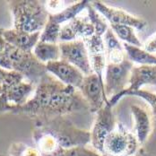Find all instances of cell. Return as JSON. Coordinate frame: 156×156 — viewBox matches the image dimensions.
Returning <instances> with one entry per match:
<instances>
[{
  "instance_id": "1",
  "label": "cell",
  "mask_w": 156,
  "mask_h": 156,
  "mask_svg": "<svg viewBox=\"0 0 156 156\" xmlns=\"http://www.w3.org/2000/svg\"><path fill=\"white\" fill-rule=\"evenodd\" d=\"M14 17V29L16 31L35 33L41 32L46 26L49 12L46 2L38 0L8 1Z\"/></svg>"
},
{
  "instance_id": "2",
  "label": "cell",
  "mask_w": 156,
  "mask_h": 156,
  "mask_svg": "<svg viewBox=\"0 0 156 156\" xmlns=\"http://www.w3.org/2000/svg\"><path fill=\"white\" fill-rule=\"evenodd\" d=\"M35 126L43 127L54 136L63 149L86 146L91 144V132L81 129L66 117H58L46 121H37Z\"/></svg>"
},
{
  "instance_id": "3",
  "label": "cell",
  "mask_w": 156,
  "mask_h": 156,
  "mask_svg": "<svg viewBox=\"0 0 156 156\" xmlns=\"http://www.w3.org/2000/svg\"><path fill=\"white\" fill-rule=\"evenodd\" d=\"M60 83L59 80L47 73L37 84L31 99L24 105L14 109L11 113L27 115L31 118H34L35 121L43 120L50 99Z\"/></svg>"
},
{
  "instance_id": "4",
  "label": "cell",
  "mask_w": 156,
  "mask_h": 156,
  "mask_svg": "<svg viewBox=\"0 0 156 156\" xmlns=\"http://www.w3.org/2000/svg\"><path fill=\"white\" fill-rule=\"evenodd\" d=\"M5 52L10 64V71L19 73L35 85L48 73L46 65L39 61L32 51L21 50L7 43Z\"/></svg>"
},
{
  "instance_id": "5",
  "label": "cell",
  "mask_w": 156,
  "mask_h": 156,
  "mask_svg": "<svg viewBox=\"0 0 156 156\" xmlns=\"http://www.w3.org/2000/svg\"><path fill=\"white\" fill-rule=\"evenodd\" d=\"M139 144L134 132L128 130L122 123H117L104 141L101 155L135 156L139 151Z\"/></svg>"
},
{
  "instance_id": "6",
  "label": "cell",
  "mask_w": 156,
  "mask_h": 156,
  "mask_svg": "<svg viewBox=\"0 0 156 156\" xmlns=\"http://www.w3.org/2000/svg\"><path fill=\"white\" fill-rule=\"evenodd\" d=\"M133 63L128 58L119 63H107L104 74V89L107 99L113 98L126 89Z\"/></svg>"
},
{
  "instance_id": "7",
  "label": "cell",
  "mask_w": 156,
  "mask_h": 156,
  "mask_svg": "<svg viewBox=\"0 0 156 156\" xmlns=\"http://www.w3.org/2000/svg\"><path fill=\"white\" fill-rule=\"evenodd\" d=\"M36 86L27 80H22L9 86L0 95V114L12 112L24 105L34 94Z\"/></svg>"
},
{
  "instance_id": "8",
  "label": "cell",
  "mask_w": 156,
  "mask_h": 156,
  "mask_svg": "<svg viewBox=\"0 0 156 156\" xmlns=\"http://www.w3.org/2000/svg\"><path fill=\"white\" fill-rule=\"evenodd\" d=\"M117 125L112 107L106 103L96 113L94 126L91 131V144L95 151L101 154L106 137L113 131Z\"/></svg>"
},
{
  "instance_id": "9",
  "label": "cell",
  "mask_w": 156,
  "mask_h": 156,
  "mask_svg": "<svg viewBox=\"0 0 156 156\" xmlns=\"http://www.w3.org/2000/svg\"><path fill=\"white\" fill-rule=\"evenodd\" d=\"M60 59L65 60L78 69L84 75L93 74L89 54L86 45L83 40H76L69 42H60Z\"/></svg>"
},
{
  "instance_id": "10",
  "label": "cell",
  "mask_w": 156,
  "mask_h": 156,
  "mask_svg": "<svg viewBox=\"0 0 156 156\" xmlns=\"http://www.w3.org/2000/svg\"><path fill=\"white\" fill-rule=\"evenodd\" d=\"M144 85H156V65L134 66L131 70L127 88L120 94L109 99L107 103L113 108L123 97L139 91Z\"/></svg>"
},
{
  "instance_id": "11",
  "label": "cell",
  "mask_w": 156,
  "mask_h": 156,
  "mask_svg": "<svg viewBox=\"0 0 156 156\" xmlns=\"http://www.w3.org/2000/svg\"><path fill=\"white\" fill-rule=\"evenodd\" d=\"M78 90L87 102L91 112L97 113L108 102L104 83L94 73L84 76Z\"/></svg>"
},
{
  "instance_id": "12",
  "label": "cell",
  "mask_w": 156,
  "mask_h": 156,
  "mask_svg": "<svg viewBox=\"0 0 156 156\" xmlns=\"http://www.w3.org/2000/svg\"><path fill=\"white\" fill-rule=\"evenodd\" d=\"M91 5L109 22L110 25H128L139 31L144 30L147 25L144 19L132 16L122 9L109 6L101 1H94Z\"/></svg>"
},
{
  "instance_id": "13",
  "label": "cell",
  "mask_w": 156,
  "mask_h": 156,
  "mask_svg": "<svg viewBox=\"0 0 156 156\" xmlns=\"http://www.w3.org/2000/svg\"><path fill=\"white\" fill-rule=\"evenodd\" d=\"M46 68L48 74L59 80L65 85L72 86L76 89H79L85 76L77 67L62 59L48 63Z\"/></svg>"
},
{
  "instance_id": "14",
  "label": "cell",
  "mask_w": 156,
  "mask_h": 156,
  "mask_svg": "<svg viewBox=\"0 0 156 156\" xmlns=\"http://www.w3.org/2000/svg\"><path fill=\"white\" fill-rule=\"evenodd\" d=\"M86 45L93 72L104 83V74L106 68V48L102 36L94 34L92 37L85 39Z\"/></svg>"
},
{
  "instance_id": "15",
  "label": "cell",
  "mask_w": 156,
  "mask_h": 156,
  "mask_svg": "<svg viewBox=\"0 0 156 156\" xmlns=\"http://www.w3.org/2000/svg\"><path fill=\"white\" fill-rule=\"evenodd\" d=\"M95 34V30L88 16H76L66 24L61 26L59 41L61 42H69L76 40L88 39Z\"/></svg>"
},
{
  "instance_id": "16",
  "label": "cell",
  "mask_w": 156,
  "mask_h": 156,
  "mask_svg": "<svg viewBox=\"0 0 156 156\" xmlns=\"http://www.w3.org/2000/svg\"><path fill=\"white\" fill-rule=\"evenodd\" d=\"M3 36L5 41L13 47L24 51H32L40 41L41 32L28 33L13 29H3Z\"/></svg>"
},
{
  "instance_id": "17",
  "label": "cell",
  "mask_w": 156,
  "mask_h": 156,
  "mask_svg": "<svg viewBox=\"0 0 156 156\" xmlns=\"http://www.w3.org/2000/svg\"><path fill=\"white\" fill-rule=\"evenodd\" d=\"M130 110L135 120V134L140 144L145 143L152 132V119L148 111L139 105H131Z\"/></svg>"
},
{
  "instance_id": "18",
  "label": "cell",
  "mask_w": 156,
  "mask_h": 156,
  "mask_svg": "<svg viewBox=\"0 0 156 156\" xmlns=\"http://www.w3.org/2000/svg\"><path fill=\"white\" fill-rule=\"evenodd\" d=\"M33 139L36 145L35 147L41 152L42 156H56L61 149L54 136L41 126H35Z\"/></svg>"
},
{
  "instance_id": "19",
  "label": "cell",
  "mask_w": 156,
  "mask_h": 156,
  "mask_svg": "<svg viewBox=\"0 0 156 156\" xmlns=\"http://www.w3.org/2000/svg\"><path fill=\"white\" fill-rule=\"evenodd\" d=\"M33 55L41 63H48L59 60L61 58L60 48L58 43H48L39 41L32 50Z\"/></svg>"
},
{
  "instance_id": "20",
  "label": "cell",
  "mask_w": 156,
  "mask_h": 156,
  "mask_svg": "<svg viewBox=\"0 0 156 156\" xmlns=\"http://www.w3.org/2000/svg\"><path fill=\"white\" fill-rule=\"evenodd\" d=\"M90 2L87 0H82L79 2H76L68 6H66L60 12L50 15L48 20L61 25L63 23L70 22L71 20H73L74 18L79 16L80 13H82L84 9L87 8Z\"/></svg>"
},
{
  "instance_id": "21",
  "label": "cell",
  "mask_w": 156,
  "mask_h": 156,
  "mask_svg": "<svg viewBox=\"0 0 156 156\" xmlns=\"http://www.w3.org/2000/svg\"><path fill=\"white\" fill-rule=\"evenodd\" d=\"M127 58L132 63L139 64L140 66L156 65V56L147 52L144 48L123 43Z\"/></svg>"
},
{
  "instance_id": "22",
  "label": "cell",
  "mask_w": 156,
  "mask_h": 156,
  "mask_svg": "<svg viewBox=\"0 0 156 156\" xmlns=\"http://www.w3.org/2000/svg\"><path fill=\"white\" fill-rule=\"evenodd\" d=\"M110 28L116 34V36L119 40L123 41L124 43L136 47H142V42L135 32V28L128 25H110Z\"/></svg>"
},
{
  "instance_id": "23",
  "label": "cell",
  "mask_w": 156,
  "mask_h": 156,
  "mask_svg": "<svg viewBox=\"0 0 156 156\" xmlns=\"http://www.w3.org/2000/svg\"><path fill=\"white\" fill-rule=\"evenodd\" d=\"M86 10H87V16H88L91 23L93 24V26L94 27L95 34L103 37L105 32L108 31V29H109L106 20L104 19V17L101 16L100 13H98L95 10V8L91 5V2L88 5Z\"/></svg>"
},
{
  "instance_id": "24",
  "label": "cell",
  "mask_w": 156,
  "mask_h": 156,
  "mask_svg": "<svg viewBox=\"0 0 156 156\" xmlns=\"http://www.w3.org/2000/svg\"><path fill=\"white\" fill-rule=\"evenodd\" d=\"M61 26L62 25L48 20L46 26L41 32L40 41L48 43H58V41H59Z\"/></svg>"
},
{
  "instance_id": "25",
  "label": "cell",
  "mask_w": 156,
  "mask_h": 156,
  "mask_svg": "<svg viewBox=\"0 0 156 156\" xmlns=\"http://www.w3.org/2000/svg\"><path fill=\"white\" fill-rule=\"evenodd\" d=\"M22 80H24V77L19 73L15 71L5 70L0 67V95L9 86Z\"/></svg>"
},
{
  "instance_id": "26",
  "label": "cell",
  "mask_w": 156,
  "mask_h": 156,
  "mask_svg": "<svg viewBox=\"0 0 156 156\" xmlns=\"http://www.w3.org/2000/svg\"><path fill=\"white\" fill-rule=\"evenodd\" d=\"M9 154L11 156H42L36 147L23 143L12 144L9 149Z\"/></svg>"
},
{
  "instance_id": "27",
  "label": "cell",
  "mask_w": 156,
  "mask_h": 156,
  "mask_svg": "<svg viewBox=\"0 0 156 156\" xmlns=\"http://www.w3.org/2000/svg\"><path fill=\"white\" fill-rule=\"evenodd\" d=\"M56 156H102L97 151L87 148L86 146H77L70 149L61 148Z\"/></svg>"
},
{
  "instance_id": "28",
  "label": "cell",
  "mask_w": 156,
  "mask_h": 156,
  "mask_svg": "<svg viewBox=\"0 0 156 156\" xmlns=\"http://www.w3.org/2000/svg\"><path fill=\"white\" fill-rule=\"evenodd\" d=\"M128 95H130V96H136V97H139L141 99H143L144 101H145L148 103V105L151 107L153 116L154 118H156V94L145 91V90H141L140 89L139 91L128 94L127 96Z\"/></svg>"
},
{
  "instance_id": "29",
  "label": "cell",
  "mask_w": 156,
  "mask_h": 156,
  "mask_svg": "<svg viewBox=\"0 0 156 156\" xmlns=\"http://www.w3.org/2000/svg\"><path fill=\"white\" fill-rule=\"evenodd\" d=\"M144 48L151 54L156 53V32L147 40L144 45Z\"/></svg>"
},
{
  "instance_id": "30",
  "label": "cell",
  "mask_w": 156,
  "mask_h": 156,
  "mask_svg": "<svg viewBox=\"0 0 156 156\" xmlns=\"http://www.w3.org/2000/svg\"><path fill=\"white\" fill-rule=\"evenodd\" d=\"M7 46V42L5 41L3 36V29H0V53H4Z\"/></svg>"
},
{
  "instance_id": "31",
  "label": "cell",
  "mask_w": 156,
  "mask_h": 156,
  "mask_svg": "<svg viewBox=\"0 0 156 156\" xmlns=\"http://www.w3.org/2000/svg\"><path fill=\"white\" fill-rule=\"evenodd\" d=\"M135 156H153L151 155L150 154H148L146 151H144V149H139V151L136 153V154Z\"/></svg>"
},
{
  "instance_id": "32",
  "label": "cell",
  "mask_w": 156,
  "mask_h": 156,
  "mask_svg": "<svg viewBox=\"0 0 156 156\" xmlns=\"http://www.w3.org/2000/svg\"><path fill=\"white\" fill-rule=\"evenodd\" d=\"M0 156H3V155H0Z\"/></svg>"
},
{
  "instance_id": "33",
  "label": "cell",
  "mask_w": 156,
  "mask_h": 156,
  "mask_svg": "<svg viewBox=\"0 0 156 156\" xmlns=\"http://www.w3.org/2000/svg\"><path fill=\"white\" fill-rule=\"evenodd\" d=\"M102 156H104V155H102Z\"/></svg>"
}]
</instances>
